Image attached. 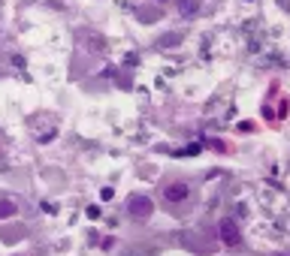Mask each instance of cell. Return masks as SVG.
Here are the masks:
<instances>
[{
	"label": "cell",
	"mask_w": 290,
	"mask_h": 256,
	"mask_svg": "<svg viewBox=\"0 0 290 256\" xmlns=\"http://www.w3.org/2000/svg\"><path fill=\"white\" fill-rule=\"evenodd\" d=\"M127 211H130L133 220H148V217L154 214V202H151L148 196H130Z\"/></svg>",
	"instance_id": "1"
},
{
	"label": "cell",
	"mask_w": 290,
	"mask_h": 256,
	"mask_svg": "<svg viewBox=\"0 0 290 256\" xmlns=\"http://www.w3.org/2000/svg\"><path fill=\"white\" fill-rule=\"evenodd\" d=\"M188 196H191V187H188L185 181H172V184L163 187V199H166V202H185Z\"/></svg>",
	"instance_id": "2"
},
{
	"label": "cell",
	"mask_w": 290,
	"mask_h": 256,
	"mask_svg": "<svg viewBox=\"0 0 290 256\" xmlns=\"http://www.w3.org/2000/svg\"><path fill=\"white\" fill-rule=\"evenodd\" d=\"M221 241H224L227 247H239L242 244V232H239L236 220H224L221 223Z\"/></svg>",
	"instance_id": "3"
},
{
	"label": "cell",
	"mask_w": 290,
	"mask_h": 256,
	"mask_svg": "<svg viewBox=\"0 0 290 256\" xmlns=\"http://www.w3.org/2000/svg\"><path fill=\"white\" fill-rule=\"evenodd\" d=\"M12 214H15V202L3 199V202H0V220H6V217H12Z\"/></svg>",
	"instance_id": "4"
},
{
	"label": "cell",
	"mask_w": 290,
	"mask_h": 256,
	"mask_svg": "<svg viewBox=\"0 0 290 256\" xmlns=\"http://www.w3.org/2000/svg\"><path fill=\"white\" fill-rule=\"evenodd\" d=\"M179 6H182V12H185V15H191V12H196L199 0H179Z\"/></svg>",
	"instance_id": "5"
}]
</instances>
